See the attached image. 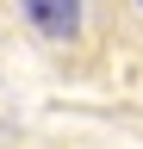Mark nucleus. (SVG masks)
Instances as JSON below:
<instances>
[{"mask_svg": "<svg viewBox=\"0 0 143 149\" xmlns=\"http://www.w3.org/2000/svg\"><path fill=\"white\" fill-rule=\"evenodd\" d=\"M25 13L44 37H75L81 25V0H25Z\"/></svg>", "mask_w": 143, "mask_h": 149, "instance_id": "f257e3e1", "label": "nucleus"}]
</instances>
